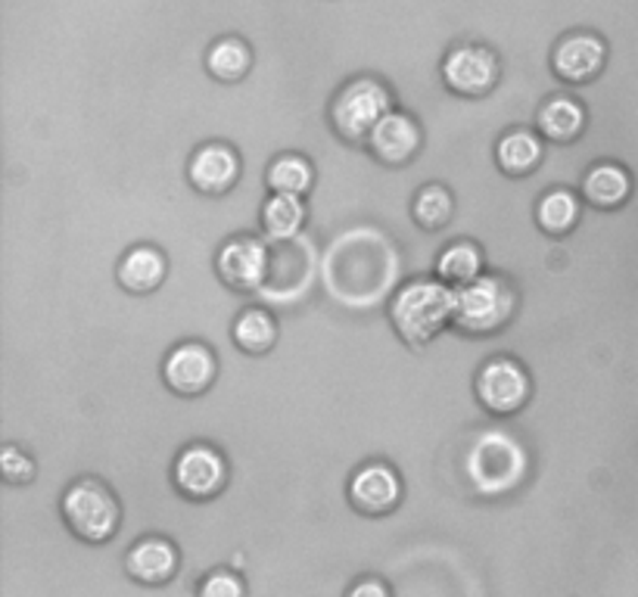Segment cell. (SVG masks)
I'll return each instance as SVG.
<instances>
[{
	"label": "cell",
	"mask_w": 638,
	"mask_h": 597,
	"mask_svg": "<svg viewBox=\"0 0 638 597\" xmlns=\"http://www.w3.org/2000/svg\"><path fill=\"white\" fill-rule=\"evenodd\" d=\"M473 392L483 411L493 417H514L521 414L533 398V380L529 370L523 368L511 355H496L483 361L473 377Z\"/></svg>",
	"instance_id": "5"
},
{
	"label": "cell",
	"mask_w": 638,
	"mask_h": 597,
	"mask_svg": "<svg viewBox=\"0 0 638 597\" xmlns=\"http://www.w3.org/2000/svg\"><path fill=\"white\" fill-rule=\"evenodd\" d=\"M215 377H218V358L206 343H190L175 345L166 355L163 365V380L175 395L181 398H200L213 390Z\"/></svg>",
	"instance_id": "9"
},
{
	"label": "cell",
	"mask_w": 638,
	"mask_h": 597,
	"mask_svg": "<svg viewBox=\"0 0 638 597\" xmlns=\"http://www.w3.org/2000/svg\"><path fill=\"white\" fill-rule=\"evenodd\" d=\"M390 321L408 348H424L455 327V290L439 277L408 280L390 298Z\"/></svg>",
	"instance_id": "1"
},
{
	"label": "cell",
	"mask_w": 638,
	"mask_h": 597,
	"mask_svg": "<svg viewBox=\"0 0 638 597\" xmlns=\"http://www.w3.org/2000/svg\"><path fill=\"white\" fill-rule=\"evenodd\" d=\"M421 143H424V131L414 122V115L403 113V110H390V113L380 118L378 128L371 131L368 150L383 165L399 168V165H408V162L421 153Z\"/></svg>",
	"instance_id": "14"
},
{
	"label": "cell",
	"mask_w": 638,
	"mask_h": 597,
	"mask_svg": "<svg viewBox=\"0 0 638 597\" xmlns=\"http://www.w3.org/2000/svg\"><path fill=\"white\" fill-rule=\"evenodd\" d=\"M268 190L271 193H290V196H308L315 187V165L299 153H284L268 165Z\"/></svg>",
	"instance_id": "25"
},
{
	"label": "cell",
	"mask_w": 638,
	"mask_h": 597,
	"mask_svg": "<svg viewBox=\"0 0 638 597\" xmlns=\"http://www.w3.org/2000/svg\"><path fill=\"white\" fill-rule=\"evenodd\" d=\"M168 275V258L156 246H131L118 262V287L131 296H150L163 287Z\"/></svg>",
	"instance_id": "16"
},
{
	"label": "cell",
	"mask_w": 638,
	"mask_h": 597,
	"mask_svg": "<svg viewBox=\"0 0 638 597\" xmlns=\"http://www.w3.org/2000/svg\"><path fill=\"white\" fill-rule=\"evenodd\" d=\"M253 69V47L246 45L240 35H225L218 38L209 53H206V72L221 85H237Z\"/></svg>",
	"instance_id": "21"
},
{
	"label": "cell",
	"mask_w": 638,
	"mask_h": 597,
	"mask_svg": "<svg viewBox=\"0 0 638 597\" xmlns=\"http://www.w3.org/2000/svg\"><path fill=\"white\" fill-rule=\"evenodd\" d=\"M633 193V178L623 165L616 162H598L591 165L583 178V200L595 208L614 212L620 208Z\"/></svg>",
	"instance_id": "18"
},
{
	"label": "cell",
	"mask_w": 638,
	"mask_h": 597,
	"mask_svg": "<svg viewBox=\"0 0 638 597\" xmlns=\"http://www.w3.org/2000/svg\"><path fill=\"white\" fill-rule=\"evenodd\" d=\"M215 271L221 277V283L237 293H256L268 277V250L259 237L250 233L231 237L218 250Z\"/></svg>",
	"instance_id": "11"
},
{
	"label": "cell",
	"mask_w": 638,
	"mask_h": 597,
	"mask_svg": "<svg viewBox=\"0 0 638 597\" xmlns=\"http://www.w3.org/2000/svg\"><path fill=\"white\" fill-rule=\"evenodd\" d=\"M579 215H583V200L567 187H554V190L543 193V200L536 206V225L543 233L561 240V237L576 230Z\"/></svg>",
	"instance_id": "20"
},
{
	"label": "cell",
	"mask_w": 638,
	"mask_h": 597,
	"mask_svg": "<svg viewBox=\"0 0 638 597\" xmlns=\"http://www.w3.org/2000/svg\"><path fill=\"white\" fill-rule=\"evenodd\" d=\"M125 573L150 588H160V585L171 582L178 573L175 542H168L163 535H146L141 542H135L131 551L125 554Z\"/></svg>",
	"instance_id": "15"
},
{
	"label": "cell",
	"mask_w": 638,
	"mask_h": 597,
	"mask_svg": "<svg viewBox=\"0 0 638 597\" xmlns=\"http://www.w3.org/2000/svg\"><path fill=\"white\" fill-rule=\"evenodd\" d=\"M196 597H246V588H243V579L231 570H213L200 582Z\"/></svg>",
	"instance_id": "28"
},
{
	"label": "cell",
	"mask_w": 638,
	"mask_h": 597,
	"mask_svg": "<svg viewBox=\"0 0 638 597\" xmlns=\"http://www.w3.org/2000/svg\"><path fill=\"white\" fill-rule=\"evenodd\" d=\"M411 215L418 221V228L424 230H439L446 228L455 215V196H451L449 187L443 185H424L418 193H414V203H411Z\"/></svg>",
	"instance_id": "26"
},
{
	"label": "cell",
	"mask_w": 638,
	"mask_h": 597,
	"mask_svg": "<svg viewBox=\"0 0 638 597\" xmlns=\"http://www.w3.org/2000/svg\"><path fill=\"white\" fill-rule=\"evenodd\" d=\"M518 312V290L501 275H480L455 290V327L468 336H493Z\"/></svg>",
	"instance_id": "2"
},
{
	"label": "cell",
	"mask_w": 638,
	"mask_h": 597,
	"mask_svg": "<svg viewBox=\"0 0 638 597\" xmlns=\"http://www.w3.org/2000/svg\"><path fill=\"white\" fill-rule=\"evenodd\" d=\"M306 203L303 196H290V193H271V200L261 206V230L268 240L286 243L293 237H299V230L306 228Z\"/></svg>",
	"instance_id": "23"
},
{
	"label": "cell",
	"mask_w": 638,
	"mask_h": 597,
	"mask_svg": "<svg viewBox=\"0 0 638 597\" xmlns=\"http://www.w3.org/2000/svg\"><path fill=\"white\" fill-rule=\"evenodd\" d=\"M234 345L243 355H268L278 343V321L268 308H243L231 327Z\"/></svg>",
	"instance_id": "22"
},
{
	"label": "cell",
	"mask_w": 638,
	"mask_h": 597,
	"mask_svg": "<svg viewBox=\"0 0 638 597\" xmlns=\"http://www.w3.org/2000/svg\"><path fill=\"white\" fill-rule=\"evenodd\" d=\"M346 597H390V588H386L380 579H371V575H368V579H358Z\"/></svg>",
	"instance_id": "29"
},
{
	"label": "cell",
	"mask_w": 638,
	"mask_h": 597,
	"mask_svg": "<svg viewBox=\"0 0 638 597\" xmlns=\"http://www.w3.org/2000/svg\"><path fill=\"white\" fill-rule=\"evenodd\" d=\"M498 81H501V60L493 47L458 45L443 60V85L455 97L483 100L496 91Z\"/></svg>",
	"instance_id": "6"
},
{
	"label": "cell",
	"mask_w": 638,
	"mask_h": 597,
	"mask_svg": "<svg viewBox=\"0 0 638 597\" xmlns=\"http://www.w3.org/2000/svg\"><path fill=\"white\" fill-rule=\"evenodd\" d=\"M586 122H589L586 106L576 97H564V93L545 100L539 118H536L539 135L548 143H573V140H579L583 131H586Z\"/></svg>",
	"instance_id": "17"
},
{
	"label": "cell",
	"mask_w": 638,
	"mask_h": 597,
	"mask_svg": "<svg viewBox=\"0 0 638 597\" xmlns=\"http://www.w3.org/2000/svg\"><path fill=\"white\" fill-rule=\"evenodd\" d=\"M0 473L10 485H25L35 480V460L25 455L20 445H7L0 455Z\"/></svg>",
	"instance_id": "27"
},
{
	"label": "cell",
	"mask_w": 638,
	"mask_h": 597,
	"mask_svg": "<svg viewBox=\"0 0 638 597\" xmlns=\"http://www.w3.org/2000/svg\"><path fill=\"white\" fill-rule=\"evenodd\" d=\"M496 470H501L508 488H514L526 477V455H523L521 445L514 439L501 436V433H489V436L480 439L471 452V480L480 492L498 495Z\"/></svg>",
	"instance_id": "8"
},
{
	"label": "cell",
	"mask_w": 638,
	"mask_h": 597,
	"mask_svg": "<svg viewBox=\"0 0 638 597\" xmlns=\"http://www.w3.org/2000/svg\"><path fill=\"white\" fill-rule=\"evenodd\" d=\"M483 265H486L483 250H480L473 240H455V243L446 246L443 255L436 258V277H439L443 283H449L451 290H458V287L473 283L480 275H486Z\"/></svg>",
	"instance_id": "24"
},
{
	"label": "cell",
	"mask_w": 638,
	"mask_h": 597,
	"mask_svg": "<svg viewBox=\"0 0 638 597\" xmlns=\"http://www.w3.org/2000/svg\"><path fill=\"white\" fill-rule=\"evenodd\" d=\"M608 63V45L595 31H567L551 50V72L567 85H589Z\"/></svg>",
	"instance_id": "12"
},
{
	"label": "cell",
	"mask_w": 638,
	"mask_h": 597,
	"mask_svg": "<svg viewBox=\"0 0 638 597\" xmlns=\"http://www.w3.org/2000/svg\"><path fill=\"white\" fill-rule=\"evenodd\" d=\"M390 110H393L390 88L380 78L361 75V78H353L349 85H343L340 93L333 97L331 125L346 143H361L371 138V131Z\"/></svg>",
	"instance_id": "4"
},
{
	"label": "cell",
	"mask_w": 638,
	"mask_h": 597,
	"mask_svg": "<svg viewBox=\"0 0 638 597\" xmlns=\"http://www.w3.org/2000/svg\"><path fill=\"white\" fill-rule=\"evenodd\" d=\"M545 160V147L539 135L526 128H511L498 138L496 162L508 178H529Z\"/></svg>",
	"instance_id": "19"
},
{
	"label": "cell",
	"mask_w": 638,
	"mask_h": 597,
	"mask_svg": "<svg viewBox=\"0 0 638 597\" xmlns=\"http://www.w3.org/2000/svg\"><path fill=\"white\" fill-rule=\"evenodd\" d=\"M349 505L365 517H386L403 505V477L386 460L361 463L349 480Z\"/></svg>",
	"instance_id": "10"
},
{
	"label": "cell",
	"mask_w": 638,
	"mask_h": 597,
	"mask_svg": "<svg viewBox=\"0 0 638 597\" xmlns=\"http://www.w3.org/2000/svg\"><path fill=\"white\" fill-rule=\"evenodd\" d=\"M171 483L190 501H213L228 485V460L213 445L193 442L175 458Z\"/></svg>",
	"instance_id": "7"
},
{
	"label": "cell",
	"mask_w": 638,
	"mask_h": 597,
	"mask_svg": "<svg viewBox=\"0 0 638 597\" xmlns=\"http://www.w3.org/2000/svg\"><path fill=\"white\" fill-rule=\"evenodd\" d=\"M63 520L75 538L88 542V545H106L113 542L122 523V507L113 488L94 480V477H81L63 492Z\"/></svg>",
	"instance_id": "3"
},
{
	"label": "cell",
	"mask_w": 638,
	"mask_h": 597,
	"mask_svg": "<svg viewBox=\"0 0 638 597\" xmlns=\"http://www.w3.org/2000/svg\"><path fill=\"white\" fill-rule=\"evenodd\" d=\"M188 181L203 196H225L240 181V156L231 143H203L188 165Z\"/></svg>",
	"instance_id": "13"
}]
</instances>
